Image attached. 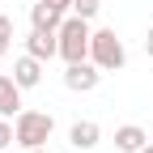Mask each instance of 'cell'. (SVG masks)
Segmentation results:
<instances>
[{"label":"cell","mask_w":153,"mask_h":153,"mask_svg":"<svg viewBox=\"0 0 153 153\" xmlns=\"http://www.w3.org/2000/svg\"><path fill=\"white\" fill-rule=\"evenodd\" d=\"M149 145V132L140 123H123V128H115V149L119 153H140Z\"/></svg>","instance_id":"cell-7"},{"label":"cell","mask_w":153,"mask_h":153,"mask_svg":"<svg viewBox=\"0 0 153 153\" xmlns=\"http://www.w3.org/2000/svg\"><path fill=\"white\" fill-rule=\"evenodd\" d=\"M4 153H13V149H4Z\"/></svg>","instance_id":"cell-18"},{"label":"cell","mask_w":153,"mask_h":153,"mask_svg":"<svg viewBox=\"0 0 153 153\" xmlns=\"http://www.w3.org/2000/svg\"><path fill=\"white\" fill-rule=\"evenodd\" d=\"M9 47H13V17L0 13V55H9Z\"/></svg>","instance_id":"cell-12"},{"label":"cell","mask_w":153,"mask_h":153,"mask_svg":"<svg viewBox=\"0 0 153 153\" xmlns=\"http://www.w3.org/2000/svg\"><path fill=\"white\" fill-rule=\"evenodd\" d=\"M145 51H149V60H153V26H149V34H145Z\"/></svg>","instance_id":"cell-15"},{"label":"cell","mask_w":153,"mask_h":153,"mask_svg":"<svg viewBox=\"0 0 153 153\" xmlns=\"http://www.w3.org/2000/svg\"><path fill=\"white\" fill-rule=\"evenodd\" d=\"M98 140H102V128L94 123V119H76L68 128V145L72 149H98Z\"/></svg>","instance_id":"cell-6"},{"label":"cell","mask_w":153,"mask_h":153,"mask_svg":"<svg viewBox=\"0 0 153 153\" xmlns=\"http://www.w3.org/2000/svg\"><path fill=\"white\" fill-rule=\"evenodd\" d=\"M89 60L98 64L102 72H119L128 64V47H123V38L115 34L111 26H102V30H94V38H89Z\"/></svg>","instance_id":"cell-2"},{"label":"cell","mask_w":153,"mask_h":153,"mask_svg":"<svg viewBox=\"0 0 153 153\" xmlns=\"http://www.w3.org/2000/svg\"><path fill=\"white\" fill-rule=\"evenodd\" d=\"M98 9H102V0H72V13L85 17V22H94V17H98Z\"/></svg>","instance_id":"cell-11"},{"label":"cell","mask_w":153,"mask_h":153,"mask_svg":"<svg viewBox=\"0 0 153 153\" xmlns=\"http://www.w3.org/2000/svg\"><path fill=\"white\" fill-rule=\"evenodd\" d=\"M13 145H17V132H13V123L4 119V115H0V153L13 149Z\"/></svg>","instance_id":"cell-13"},{"label":"cell","mask_w":153,"mask_h":153,"mask_svg":"<svg viewBox=\"0 0 153 153\" xmlns=\"http://www.w3.org/2000/svg\"><path fill=\"white\" fill-rule=\"evenodd\" d=\"M13 132H17V145L22 149H43L51 140V132H55V119L47 111H22L13 119Z\"/></svg>","instance_id":"cell-3"},{"label":"cell","mask_w":153,"mask_h":153,"mask_svg":"<svg viewBox=\"0 0 153 153\" xmlns=\"http://www.w3.org/2000/svg\"><path fill=\"white\" fill-rule=\"evenodd\" d=\"M26 51L30 55H38V60H55L60 55V30H30L26 34Z\"/></svg>","instance_id":"cell-5"},{"label":"cell","mask_w":153,"mask_h":153,"mask_svg":"<svg viewBox=\"0 0 153 153\" xmlns=\"http://www.w3.org/2000/svg\"><path fill=\"white\" fill-rule=\"evenodd\" d=\"M64 17H68V13L51 9L47 0H38V4L30 9V26H34V30H60V26H64Z\"/></svg>","instance_id":"cell-10"},{"label":"cell","mask_w":153,"mask_h":153,"mask_svg":"<svg viewBox=\"0 0 153 153\" xmlns=\"http://www.w3.org/2000/svg\"><path fill=\"white\" fill-rule=\"evenodd\" d=\"M98 81H102V68L94 64V60H81V64H68L64 68V89H72V94L98 89Z\"/></svg>","instance_id":"cell-4"},{"label":"cell","mask_w":153,"mask_h":153,"mask_svg":"<svg viewBox=\"0 0 153 153\" xmlns=\"http://www.w3.org/2000/svg\"><path fill=\"white\" fill-rule=\"evenodd\" d=\"M0 115L4 119L22 115V85H17V76H0Z\"/></svg>","instance_id":"cell-8"},{"label":"cell","mask_w":153,"mask_h":153,"mask_svg":"<svg viewBox=\"0 0 153 153\" xmlns=\"http://www.w3.org/2000/svg\"><path fill=\"white\" fill-rule=\"evenodd\" d=\"M51 9H60V13H72V0H47Z\"/></svg>","instance_id":"cell-14"},{"label":"cell","mask_w":153,"mask_h":153,"mask_svg":"<svg viewBox=\"0 0 153 153\" xmlns=\"http://www.w3.org/2000/svg\"><path fill=\"white\" fill-rule=\"evenodd\" d=\"M89 38H94L89 22H85V17H76V13H68L64 26H60V60H64V64L89 60Z\"/></svg>","instance_id":"cell-1"},{"label":"cell","mask_w":153,"mask_h":153,"mask_svg":"<svg viewBox=\"0 0 153 153\" xmlns=\"http://www.w3.org/2000/svg\"><path fill=\"white\" fill-rule=\"evenodd\" d=\"M26 153H51V149H26Z\"/></svg>","instance_id":"cell-16"},{"label":"cell","mask_w":153,"mask_h":153,"mask_svg":"<svg viewBox=\"0 0 153 153\" xmlns=\"http://www.w3.org/2000/svg\"><path fill=\"white\" fill-rule=\"evenodd\" d=\"M13 76H17V85H22V89H34L38 81H43V60H38V55H22V60H17L13 64Z\"/></svg>","instance_id":"cell-9"},{"label":"cell","mask_w":153,"mask_h":153,"mask_svg":"<svg viewBox=\"0 0 153 153\" xmlns=\"http://www.w3.org/2000/svg\"><path fill=\"white\" fill-rule=\"evenodd\" d=\"M140 153H153V145H145V149H140Z\"/></svg>","instance_id":"cell-17"}]
</instances>
